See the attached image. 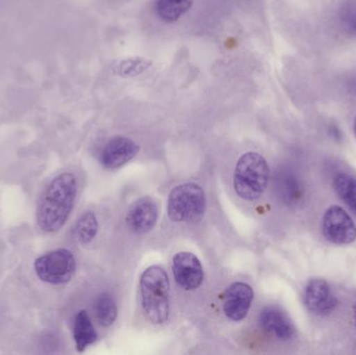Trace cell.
<instances>
[{"label":"cell","instance_id":"1","mask_svg":"<svg viewBox=\"0 0 356 355\" xmlns=\"http://www.w3.org/2000/svg\"><path fill=\"white\" fill-rule=\"evenodd\" d=\"M77 194V179L72 173L54 177L40 198L37 222L44 233H56L68 220Z\"/></svg>","mask_w":356,"mask_h":355},{"label":"cell","instance_id":"2","mask_svg":"<svg viewBox=\"0 0 356 355\" xmlns=\"http://www.w3.org/2000/svg\"><path fill=\"white\" fill-rule=\"evenodd\" d=\"M142 306L152 324L167 322L170 314V283L166 271L158 265L148 267L140 279Z\"/></svg>","mask_w":356,"mask_h":355},{"label":"cell","instance_id":"3","mask_svg":"<svg viewBox=\"0 0 356 355\" xmlns=\"http://www.w3.org/2000/svg\"><path fill=\"white\" fill-rule=\"evenodd\" d=\"M269 179L266 158L257 152H247L238 158L234 169V191L242 199H257L267 189Z\"/></svg>","mask_w":356,"mask_h":355},{"label":"cell","instance_id":"4","mask_svg":"<svg viewBox=\"0 0 356 355\" xmlns=\"http://www.w3.org/2000/svg\"><path fill=\"white\" fill-rule=\"evenodd\" d=\"M207 197L200 185L194 183L177 185L169 194L168 216L173 222H192L204 214Z\"/></svg>","mask_w":356,"mask_h":355},{"label":"cell","instance_id":"5","mask_svg":"<svg viewBox=\"0 0 356 355\" xmlns=\"http://www.w3.org/2000/svg\"><path fill=\"white\" fill-rule=\"evenodd\" d=\"M76 269L74 256L70 250L60 248L47 252L35 260L38 277L50 285H64L71 281Z\"/></svg>","mask_w":356,"mask_h":355},{"label":"cell","instance_id":"6","mask_svg":"<svg viewBox=\"0 0 356 355\" xmlns=\"http://www.w3.org/2000/svg\"><path fill=\"white\" fill-rule=\"evenodd\" d=\"M323 235L337 245H349L356 240V226L344 208L332 206L323 217Z\"/></svg>","mask_w":356,"mask_h":355},{"label":"cell","instance_id":"7","mask_svg":"<svg viewBox=\"0 0 356 355\" xmlns=\"http://www.w3.org/2000/svg\"><path fill=\"white\" fill-rule=\"evenodd\" d=\"M172 272L178 285L186 291L198 289L204 279L202 264L192 252H178L173 256Z\"/></svg>","mask_w":356,"mask_h":355},{"label":"cell","instance_id":"8","mask_svg":"<svg viewBox=\"0 0 356 355\" xmlns=\"http://www.w3.org/2000/svg\"><path fill=\"white\" fill-rule=\"evenodd\" d=\"M254 298V292L248 283H234L228 288L224 297L223 310L230 320L242 321L246 318Z\"/></svg>","mask_w":356,"mask_h":355},{"label":"cell","instance_id":"9","mask_svg":"<svg viewBox=\"0 0 356 355\" xmlns=\"http://www.w3.org/2000/svg\"><path fill=\"white\" fill-rule=\"evenodd\" d=\"M140 151V146L127 137L111 139L102 149L100 162L106 169H118L131 162Z\"/></svg>","mask_w":356,"mask_h":355},{"label":"cell","instance_id":"10","mask_svg":"<svg viewBox=\"0 0 356 355\" xmlns=\"http://www.w3.org/2000/svg\"><path fill=\"white\" fill-rule=\"evenodd\" d=\"M158 217V206L154 200L149 197L140 198L127 212V226L140 235L149 233L156 226Z\"/></svg>","mask_w":356,"mask_h":355},{"label":"cell","instance_id":"11","mask_svg":"<svg viewBox=\"0 0 356 355\" xmlns=\"http://www.w3.org/2000/svg\"><path fill=\"white\" fill-rule=\"evenodd\" d=\"M305 302L311 312L317 315H328L336 308L338 299L332 294L327 281L324 279H312L305 292Z\"/></svg>","mask_w":356,"mask_h":355},{"label":"cell","instance_id":"12","mask_svg":"<svg viewBox=\"0 0 356 355\" xmlns=\"http://www.w3.org/2000/svg\"><path fill=\"white\" fill-rule=\"evenodd\" d=\"M259 322L268 333L282 341H288L295 335V329L289 317L280 308H266L261 313Z\"/></svg>","mask_w":356,"mask_h":355},{"label":"cell","instance_id":"13","mask_svg":"<svg viewBox=\"0 0 356 355\" xmlns=\"http://www.w3.org/2000/svg\"><path fill=\"white\" fill-rule=\"evenodd\" d=\"M73 338H74L75 346L79 352H85L97 340V333H96L93 323L86 311H81L75 317Z\"/></svg>","mask_w":356,"mask_h":355},{"label":"cell","instance_id":"14","mask_svg":"<svg viewBox=\"0 0 356 355\" xmlns=\"http://www.w3.org/2000/svg\"><path fill=\"white\" fill-rule=\"evenodd\" d=\"M194 0H156V15L166 23H175L192 8Z\"/></svg>","mask_w":356,"mask_h":355},{"label":"cell","instance_id":"15","mask_svg":"<svg viewBox=\"0 0 356 355\" xmlns=\"http://www.w3.org/2000/svg\"><path fill=\"white\" fill-rule=\"evenodd\" d=\"M276 191L286 204H293L302 197V189L298 179L289 172H282L276 177Z\"/></svg>","mask_w":356,"mask_h":355},{"label":"cell","instance_id":"16","mask_svg":"<svg viewBox=\"0 0 356 355\" xmlns=\"http://www.w3.org/2000/svg\"><path fill=\"white\" fill-rule=\"evenodd\" d=\"M332 185L339 197L356 215V179L346 173H339L334 176Z\"/></svg>","mask_w":356,"mask_h":355},{"label":"cell","instance_id":"17","mask_svg":"<svg viewBox=\"0 0 356 355\" xmlns=\"http://www.w3.org/2000/svg\"><path fill=\"white\" fill-rule=\"evenodd\" d=\"M98 231V220L93 212H86L81 215L75 225V236L81 244L91 243Z\"/></svg>","mask_w":356,"mask_h":355},{"label":"cell","instance_id":"18","mask_svg":"<svg viewBox=\"0 0 356 355\" xmlns=\"http://www.w3.org/2000/svg\"><path fill=\"white\" fill-rule=\"evenodd\" d=\"M95 313L100 324L111 327L117 319V304L113 296L104 293L95 302Z\"/></svg>","mask_w":356,"mask_h":355},{"label":"cell","instance_id":"19","mask_svg":"<svg viewBox=\"0 0 356 355\" xmlns=\"http://www.w3.org/2000/svg\"><path fill=\"white\" fill-rule=\"evenodd\" d=\"M152 60L144 58H131L117 63L113 73L121 77H135L152 66Z\"/></svg>","mask_w":356,"mask_h":355},{"label":"cell","instance_id":"20","mask_svg":"<svg viewBox=\"0 0 356 355\" xmlns=\"http://www.w3.org/2000/svg\"><path fill=\"white\" fill-rule=\"evenodd\" d=\"M340 18L345 31L356 37V0L348 2L342 8Z\"/></svg>","mask_w":356,"mask_h":355},{"label":"cell","instance_id":"21","mask_svg":"<svg viewBox=\"0 0 356 355\" xmlns=\"http://www.w3.org/2000/svg\"><path fill=\"white\" fill-rule=\"evenodd\" d=\"M353 318H355V325L356 329V302L355 306H353Z\"/></svg>","mask_w":356,"mask_h":355},{"label":"cell","instance_id":"22","mask_svg":"<svg viewBox=\"0 0 356 355\" xmlns=\"http://www.w3.org/2000/svg\"><path fill=\"white\" fill-rule=\"evenodd\" d=\"M355 137H356V116L355 118Z\"/></svg>","mask_w":356,"mask_h":355}]
</instances>
